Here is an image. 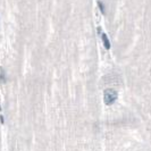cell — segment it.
I'll list each match as a JSON object with an SVG mask.
<instances>
[{
    "label": "cell",
    "instance_id": "obj_1",
    "mask_svg": "<svg viewBox=\"0 0 151 151\" xmlns=\"http://www.w3.org/2000/svg\"><path fill=\"white\" fill-rule=\"evenodd\" d=\"M117 97L118 94L115 90H113V89H107L106 91L103 92V100H104V103L106 104H111L114 103L115 101L117 100Z\"/></svg>",
    "mask_w": 151,
    "mask_h": 151
},
{
    "label": "cell",
    "instance_id": "obj_2",
    "mask_svg": "<svg viewBox=\"0 0 151 151\" xmlns=\"http://www.w3.org/2000/svg\"><path fill=\"white\" fill-rule=\"evenodd\" d=\"M98 32H99L100 35H101V40H102V42H103L104 48H106V49H110V42H109V40H108V37L104 33H101V28L100 27L98 28Z\"/></svg>",
    "mask_w": 151,
    "mask_h": 151
},
{
    "label": "cell",
    "instance_id": "obj_3",
    "mask_svg": "<svg viewBox=\"0 0 151 151\" xmlns=\"http://www.w3.org/2000/svg\"><path fill=\"white\" fill-rule=\"evenodd\" d=\"M0 81L2 82V83H5L6 82V74L2 68H0Z\"/></svg>",
    "mask_w": 151,
    "mask_h": 151
},
{
    "label": "cell",
    "instance_id": "obj_4",
    "mask_svg": "<svg viewBox=\"0 0 151 151\" xmlns=\"http://www.w3.org/2000/svg\"><path fill=\"white\" fill-rule=\"evenodd\" d=\"M98 6H99V8H100V11L102 13V14H106V7H104V5L102 4V2L98 1Z\"/></svg>",
    "mask_w": 151,
    "mask_h": 151
}]
</instances>
